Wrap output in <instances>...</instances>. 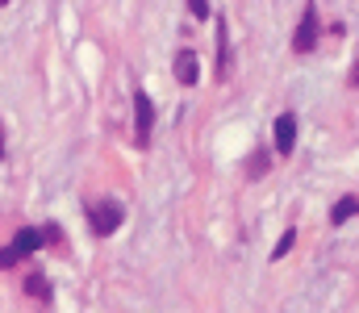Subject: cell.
Listing matches in <instances>:
<instances>
[{
  "label": "cell",
  "instance_id": "7a4b0ae2",
  "mask_svg": "<svg viewBox=\"0 0 359 313\" xmlns=\"http://www.w3.org/2000/svg\"><path fill=\"white\" fill-rule=\"evenodd\" d=\"M318 34H322V29H318V4L309 0L305 13H301V25H297V34H292V50H297V55H309V50L318 46Z\"/></svg>",
  "mask_w": 359,
  "mask_h": 313
},
{
  "label": "cell",
  "instance_id": "8992f818",
  "mask_svg": "<svg viewBox=\"0 0 359 313\" xmlns=\"http://www.w3.org/2000/svg\"><path fill=\"white\" fill-rule=\"evenodd\" d=\"M230 76V29H226V21L217 25V80H226Z\"/></svg>",
  "mask_w": 359,
  "mask_h": 313
},
{
  "label": "cell",
  "instance_id": "2e32d148",
  "mask_svg": "<svg viewBox=\"0 0 359 313\" xmlns=\"http://www.w3.org/2000/svg\"><path fill=\"white\" fill-rule=\"evenodd\" d=\"M0 4H8V0H0Z\"/></svg>",
  "mask_w": 359,
  "mask_h": 313
},
{
  "label": "cell",
  "instance_id": "4fadbf2b",
  "mask_svg": "<svg viewBox=\"0 0 359 313\" xmlns=\"http://www.w3.org/2000/svg\"><path fill=\"white\" fill-rule=\"evenodd\" d=\"M17 259H21V255H17V251H13V246H4V251H0V267H13V263H17Z\"/></svg>",
  "mask_w": 359,
  "mask_h": 313
},
{
  "label": "cell",
  "instance_id": "5bb4252c",
  "mask_svg": "<svg viewBox=\"0 0 359 313\" xmlns=\"http://www.w3.org/2000/svg\"><path fill=\"white\" fill-rule=\"evenodd\" d=\"M351 84H359V63L351 67Z\"/></svg>",
  "mask_w": 359,
  "mask_h": 313
},
{
  "label": "cell",
  "instance_id": "52a82bcc",
  "mask_svg": "<svg viewBox=\"0 0 359 313\" xmlns=\"http://www.w3.org/2000/svg\"><path fill=\"white\" fill-rule=\"evenodd\" d=\"M38 246H42V230H34V225L17 230V238H13V251H17V255H34Z\"/></svg>",
  "mask_w": 359,
  "mask_h": 313
},
{
  "label": "cell",
  "instance_id": "6da1fadb",
  "mask_svg": "<svg viewBox=\"0 0 359 313\" xmlns=\"http://www.w3.org/2000/svg\"><path fill=\"white\" fill-rule=\"evenodd\" d=\"M84 213H88V225L100 234V238H104V234H113V230L121 225V217H126L121 201H92Z\"/></svg>",
  "mask_w": 359,
  "mask_h": 313
},
{
  "label": "cell",
  "instance_id": "ba28073f",
  "mask_svg": "<svg viewBox=\"0 0 359 313\" xmlns=\"http://www.w3.org/2000/svg\"><path fill=\"white\" fill-rule=\"evenodd\" d=\"M351 217H359V197L334 201V209H330V225H343V221H351Z\"/></svg>",
  "mask_w": 359,
  "mask_h": 313
},
{
  "label": "cell",
  "instance_id": "277c9868",
  "mask_svg": "<svg viewBox=\"0 0 359 313\" xmlns=\"http://www.w3.org/2000/svg\"><path fill=\"white\" fill-rule=\"evenodd\" d=\"M292 146H297V117L292 113H280L276 117V151L280 155H292Z\"/></svg>",
  "mask_w": 359,
  "mask_h": 313
},
{
  "label": "cell",
  "instance_id": "8fae6325",
  "mask_svg": "<svg viewBox=\"0 0 359 313\" xmlns=\"http://www.w3.org/2000/svg\"><path fill=\"white\" fill-rule=\"evenodd\" d=\"M268 172V151H255V159H251V176H264Z\"/></svg>",
  "mask_w": 359,
  "mask_h": 313
},
{
  "label": "cell",
  "instance_id": "3957f363",
  "mask_svg": "<svg viewBox=\"0 0 359 313\" xmlns=\"http://www.w3.org/2000/svg\"><path fill=\"white\" fill-rule=\"evenodd\" d=\"M134 138H138V146H147L151 142V130H155V104L147 92H134Z\"/></svg>",
  "mask_w": 359,
  "mask_h": 313
},
{
  "label": "cell",
  "instance_id": "9c48e42d",
  "mask_svg": "<svg viewBox=\"0 0 359 313\" xmlns=\"http://www.w3.org/2000/svg\"><path fill=\"white\" fill-rule=\"evenodd\" d=\"M25 293H29L34 301H50V284H46V276H42V272L25 276Z\"/></svg>",
  "mask_w": 359,
  "mask_h": 313
},
{
  "label": "cell",
  "instance_id": "7c38bea8",
  "mask_svg": "<svg viewBox=\"0 0 359 313\" xmlns=\"http://www.w3.org/2000/svg\"><path fill=\"white\" fill-rule=\"evenodd\" d=\"M188 8H192V17H196V21H205V17H209V4H205V0H188Z\"/></svg>",
  "mask_w": 359,
  "mask_h": 313
},
{
  "label": "cell",
  "instance_id": "5b68a950",
  "mask_svg": "<svg viewBox=\"0 0 359 313\" xmlns=\"http://www.w3.org/2000/svg\"><path fill=\"white\" fill-rule=\"evenodd\" d=\"M196 76H201V67H196V55H192V50H180V55H176V80L192 88V84H196Z\"/></svg>",
  "mask_w": 359,
  "mask_h": 313
},
{
  "label": "cell",
  "instance_id": "30bf717a",
  "mask_svg": "<svg viewBox=\"0 0 359 313\" xmlns=\"http://www.w3.org/2000/svg\"><path fill=\"white\" fill-rule=\"evenodd\" d=\"M292 242H297V234H292V230H284V234H280V242L271 246V259H284V255L292 251Z\"/></svg>",
  "mask_w": 359,
  "mask_h": 313
},
{
  "label": "cell",
  "instance_id": "9a60e30c",
  "mask_svg": "<svg viewBox=\"0 0 359 313\" xmlns=\"http://www.w3.org/2000/svg\"><path fill=\"white\" fill-rule=\"evenodd\" d=\"M0 159H4V138H0Z\"/></svg>",
  "mask_w": 359,
  "mask_h": 313
}]
</instances>
